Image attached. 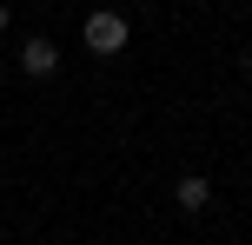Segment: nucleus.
Instances as JSON below:
<instances>
[{
  "label": "nucleus",
  "instance_id": "nucleus-1",
  "mask_svg": "<svg viewBox=\"0 0 252 245\" xmlns=\"http://www.w3.org/2000/svg\"><path fill=\"white\" fill-rule=\"evenodd\" d=\"M80 33H87V53H100V60H106V53H126V20H120V13H87V27H80Z\"/></svg>",
  "mask_w": 252,
  "mask_h": 245
},
{
  "label": "nucleus",
  "instance_id": "nucleus-2",
  "mask_svg": "<svg viewBox=\"0 0 252 245\" xmlns=\"http://www.w3.org/2000/svg\"><path fill=\"white\" fill-rule=\"evenodd\" d=\"M53 66H60V47H53V40H27V47H20V73L47 80Z\"/></svg>",
  "mask_w": 252,
  "mask_h": 245
},
{
  "label": "nucleus",
  "instance_id": "nucleus-3",
  "mask_svg": "<svg viewBox=\"0 0 252 245\" xmlns=\"http://www.w3.org/2000/svg\"><path fill=\"white\" fill-rule=\"evenodd\" d=\"M173 206H179V212H206V206H213V179L186 172V179H179V192H173Z\"/></svg>",
  "mask_w": 252,
  "mask_h": 245
},
{
  "label": "nucleus",
  "instance_id": "nucleus-4",
  "mask_svg": "<svg viewBox=\"0 0 252 245\" xmlns=\"http://www.w3.org/2000/svg\"><path fill=\"white\" fill-rule=\"evenodd\" d=\"M239 66H252V40H246V53H239Z\"/></svg>",
  "mask_w": 252,
  "mask_h": 245
},
{
  "label": "nucleus",
  "instance_id": "nucleus-5",
  "mask_svg": "<svg viewBox=\"0 0 252 245\" xmlns=\"http://www.w3.org/2000/svg\"><path fill=\"white\" fill-rule=\"evenodd\" d=\"M0 33H7V0H0Z\"/></svg>",
  "mask_w": 252,
  "mask_h": 245
}]
</instances>
